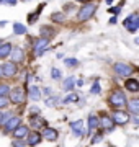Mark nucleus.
I'll return each mask as SVG.
<instances>
[{"label": "nucleus", "instance_id": "nucleus-1", "mask_svg": "<svg viewBox=\"0 0 139 147\" xmlns=\"http://www.w3.org/2000/svg\"><path fill=\"white\" fill-rule=\"evenodd\" d=\"M95 11H96V5H95V3L85 2V5L79 10V15H77V16H79V20H80V21H87V20H90L92 16H93Z\"/></svg>", "mask_w": 139, "mask_h": 147}, {"label": "nucleus", "instance_id": "nucleus-2", "mask_svg": "<svg viewBox=\"0 0 139 147\" xmlns=\"http://www.w3.org/2000/svg\"><path fill=\"white\" fill-rule=\"evenodd\" d=\"M126 95L121 92V90H115V92H111V95H110V103H111L115 108H121V106L126 105Z\"/></svg>", "mask_w": 139, "mask_h": 147}, {"label": "nucleus", "instance_id": "nucleus-3", "mask_svg": "<svg viewBox=\"0 0 139 147\" xmlns=\"http://www.w3.org/2000/svg\"><path fill=\"white\" fill-rule=\"evenodd\" d=\"M123 25H124V28H126L129 33H136L138 31V28H139V16L136 15V13H131L129 16L124 18Z\"/></svg>", "mask_w": 139, "mask_h": 147}, {"label": "nucleus", "instance_id": "nucleus-4", "mask_svg": "<svg viewBox=\"0 0 139 147\" xmlns=\"http://www.w3.org/2000/svg\"><path fill=\"white\" fill-rule=\"evenodd\" d=\"M113 69H115V74L119 75V77H129L134 70L133 65H129V64H126V62H116L113 65Z\"/></svg>", "mask_w": 139, "mask_h": 147}, {"label": "nucleus", "instance_id": "nucleus-5", "mask_svg": "<svg viewBox=\"0 0 139 147\" xmlns=\"http://www.w3.org/2000/svg\"><path fill=\"white\" fill-rule=\"evenodd\" d=\"M49 49V39L48 38H38L36 41H34V44H33V53L36 54V56H41V54L44 53V51H48Z\"/></svg>", "mask_w": 139, "mask_h": 147}, {"label": "nucleus", "instance_id": "nucleus-6", "mask_svg": "<svg viewBox=\"0 0 139 147\" xmlns=\"http://www.w3.org/2000/svg\"><path fill=\"white\" fill-rule=\"evenodd\" d=\"M111 121H113V124H118V126H124V124H128V123H129V115L126 113V111H121V110L113 111Z\"/></svg>", "mask_w": 139, "mask_h": 147}, {"label": "nucleus", "instance_id": "nucleus-7", "mask_svg": "<svg viewBox=\"0 0 139 147\" xmlns=\"http://www.w3.org/2000/svg\"><path fill=\"white\" fill-rule=\"evenodd\" d=\"M8 93H10V101H13V103H23L25 98H26V93H25V90L22 87H16Z\"/></svg>", "mask_w": 139, "mask_h": 147}, {"label": "nucleus", "instance_id": "nucleus-8", "mask_svg": "<svg viewBox=\"0 0 139 147\" xmlns=\"http://www.w3.org/2000/svg\"><path fill=\"white\" fill-rule=\"evenodd\" d=\"M0 70H2V75H5V77H13V75L16 74V64L13 62V61L5 62L2 67H0Z\"/></svg>", "mask_w": 139, "mask_h": 147}, {"label": "nucleus", "instance_id": "nucleus-9", "mask_svg": "<svg viewBox=\"0 0 139 147\" xmlns=\"http://www.w3.org/2000/svg\"><path fill=\"white\" fill-rule=\"evenodd\" d=\"M18 124H22V119L18 118V116H10L8 119L3 123V126H5V131L7 132H10V131H13Z\"/></svg>", "mask_w": 139, "mask_h": 147}, {"label": "nucleus", "instance_id": "nucleus-10", "mask_svg": "<svg viewBox=\"0 0 139 147\" xmlns=\"http://www.w3.org/2000/svg\"><path fill=\"white\" fill-rule=\"evenodd\" d=\"M43 137L46 139V141H51V142H54V141H57V137H59V132H57V129H54V127H44V132H43Z\"/></svg>", "mask_w": 139, "mask_h": 147}, {"label": "nucleus", "instance_id": "nucleus-11", "mask_svg": "<svg viewBox=\"0 0 139 147\" xmlns=\"http://www.w3.org/2000/svg\"><path fill=\"white\" fill-rule=\"evenodd\" d=\"M10 54H11V61H13L15 64L22 62L23 57H25V53H23V49H22V47H11Z\"/></svg>", "mask_w": 139, "mask_h": 147}, {"label": "nucleus", "instance_id": "nucleus-12", "mask_svg": "<svg viewBox=\"0 0 139 147\" xmlns=\"http://www.w3.org/2000/svg\"><path fill=\"white\" fill-rule=\"evenodd\" d=\"M70 127H72V132H74L75 137H80L82 134H84V121L82 119L74 121V123L70 124Z\"/></svg>", "mask_w": 139, "mask_h": 147}, {"label": "nucleus", "instance_id": "nucleus-13", "mask_svg": "<svg viewBox=\"0 0 139 147\" xmlns=\"http://www.w3.org/2000/svg\"><path fill=\"white\" fill-rule=\"evenodd\" d=\"M28 96H30V100H33V101L41 100V90H39V87L31 85V87H30V90H28Z\"/></svg>", "mask_w": 139, "mask_h": 147}, {"label": "nucleus", "instance_id": "nucleus-14", "mask_svg": "<svg viewBox=\"0 0 139 147\" xmlns=\"http://www.w3.org/2000/svg\"><path fill=\"white\" fill-rule=\"evenodd\" d=\"M26 137H28V141H26L28 146H38V144L41 142V134L38 131L31 132V134H26Z\"/></svg>", "mask_w": 139, "mask_h": 147}, {"label": "nucleus", "instance_id": "nucleus-15", "mask_svg": "<svg viewBox=\"0 0 139 147\" xmlns=\"http://www.w3.org/2000/svg\"><path fill=\"white\" fill-rule=\"evenodd\" d=\"M126 106L131 115H139V100L138 98H133V100L126 101Z\"/></svg>", "mask_w": 139, "mask_h": 147}, {"label": "nucleus", "instance_id": "nucleus-16", "mask_svg": "<svg viewBox=\"0 0 139 147\" xmlns=\"http://www.w3.org/2000/svg\"><path fill=\"white\" fill-rule=\"evenodd\" d=\"M98 123H100V126H103L107 131H111V127H113V121H111V116H107V115H103L100 119H98Z\"/></svg>", "mask_w": 139, "mask_h": 147}, {"label": "nucleus", "instance_id": "nucleus-17", "mask_svg": "<svg viewBox=\"0 0 139 147\" xmlns=\"http://www.w3.org/2000/svg\"><path fill=\"white\" fill-rule=\"evenodd\" d=\"M10 51H11L10 42H2L0 44V59H7L10 56Z\"/></svg>", "mask_w": 139, "mask_h": 147}, {"label": "nucleus", "instance_id": "nucleus-18", "mask_svg": "<svg viewBox=\"0 0 139 147\" xmlns=\"http://www.w3.org/2000/svg\"><path fill=\"white\" fill-rule=\"evenodd\" d=\"M13 134H15L16 139H23V137H26V134H28V127L26 126H22V124H18V126L13 129Z\"/></svg>", "mask_w": 139, "mask_h": 147}, {"label": "nucleus", "instance_id": "nucleus-19", "mask_svg": "<svg viewBox=\"0 0 139 147\" xmlns=\"http://www.w3.org/2000/svg\"><path fill=\"white\" fill-rule=\"evenodd\" d=\"M124 87H126V90L136 93V92L139 90V82L136 79H128V80H126V84H124Z\"/></svg>", "mask_w": 139, "mask_h": 147}, {"label": "nucleus", "instance_id": "nucleus-20", "mask_svg": "<svg viewBox=\"0 0 139 147\" xmlns=\"http://www.w3.org/2000/svg\"><path fill=\"white\" fill-rule=\"evenodd\" d=\"M98 126H100L98 118H96V116H93V115H90V116H88V129H87V132H90V131H93V129H96Z\"/></svg>", "mask_w": 139, "mask_h": 147}, {"label": "nucleus", "instance_id": "nucleus-21", "mask_svg": "<svg viewBox=\"0 0 139 147\" xmlns=\"http://www.w3.org/2000/svg\"><path fill=\"white\" fill-rule=\"evenodd\" d=\"M13 33L16 36H22V34H26V26L22 25V23H13Z\"/></svg>", "mask_w": 139, "mask_h": 147}, {"label": "nucleus", "instance_id": "nucleus-22", "mask_svg": "<svg viewBox=\"0 0 139 147\" xmlns=\"http://www.w3.org/2000/svg\"><path fill=\"white\" fill-rule=\"evenodd\" d=\"M74 85H75V79L74 77H67L64 80V84H62V88L65 92H70V90H74Z\"/></svg>", "mask_w": 139, "mask_h": 147}, {"label": "nucleus", "instance_id": "nucleus-23", "mask_svg": "<svg viewBox=\"0 0 139 147\" xmlns=\"http://www.w3.org/2000/svg\"><path fill=\"white\" fill-rule=\"evenodd\" d=\"M46 123H44V119H41L39 118V115H34V118L31 119V126L33 127H41V126H44Z\"/></svg>", "mask_w": 139, "mask_h": 147}, {"label": "nucleus", "instance_id": "nucleus-24", "mask_svg": "<svg viewBox=\"0 0 139 147\" xmlns=\"http://www.w3.org/2000/svg\"><path fill=\"white\" fill-rule=\"evenodd\" d=\"M53 33H54L53 28H48V26H43V28H41V36H43V38H46V36H53Z\"/></svg>", "mask_w": 139, "mask_h": 147}, {"label": "nucleus", "instance_id": "nucleus-25", "mask_svg": "<svg viewBox=\"0 0 139 147\" xmlns=\"http://www.w3.org/2000/svg\"><path fill=\"white\" fill-rule=\"evenodd\" d=\"M64 62H65V65H67V67H77V65H79V61H77V59H74V57L65 59Z\"/></svg>", "mask_w": 139, "mask_h": 147}, {"label": "nucleus", "instance_id": "nucleus-26", "mask_svg": "<svg viewBox=\"0 0 139 147\" xmlns=\"http://www.w3.org/2000/svg\"><path fill=\"white\" fill-rule=\"evenodd\" d=\"M51 77H53L54 80H59L61 77H62V74H61V70H59V69L53 67V69H51Z\"/></svg>", "mask_w": 139, "mask_h": 147}, {"label": "nucleus", "instance_id": "nucleus-27", "mask_svg": "<svg viewBox=\"0 0 139 147\" xmlns=\"http://www.w3.org/2000/svg\"><path fill=\"white\" fill-rule=\"evenodd\" d=\"M8 92H10V87L5 84H0V96H5V95H8Z\"/></svg>", "mask_w": 139, "mask_h": 147}, {"label": "nucleus", "instance_id": "nucleus-28", "mask_svg": "<svg viewBox=\"0 0 139 147\" xmlns=\"http://www.w3.org/2000/svg\"><path fill=\"white\" fill-rule=\"evenodd\" d=\"M51 20L56 21V23H61V21L64 20V15L62 13H53V16H51Z\"/></svg>", "mask_w": 139, "mask_h": 147}, {"label": "nucleus", "instance_id": "nucleus-29", "mask_svg": "<svg viewBox=\"0 0 139 147\" xmlns=\"http://www.w3.org/2000/svg\"><path fill=\"white\" fill-rule=\"evenodd\" d=\"M77 98H79V96H77L75 93H70L69 96H65L64 103H75V101H77Z\"/></svg>", "mask_w": 139, "mask_h": 147}, {"label": "nucleus", "instance_id": "nucleus-30", "mask_svg": "<svg viewBox=\"0 0 139 147\" xmlns=\"http://www.w3.org/2000/svg\"><path fill=\"white\" fill-rule=\"evenodd\" d=\"M90 92L93 95H98L100 92H102V88H100V84H93L92 85V88H90Z\"/></svg>", "mask_w": 139, "mask_h": 147}, {"label": "nucleus", "instance_id": "nucleus-31", "mask_svg": "<svg viewBox=\"0 0 139 147\" xmlns=\"http://www.w3.org/2000/svg\"><path fill=\"white\" fill-rule=\"evenodd\" d=\"M44 101H46L48 106H54L56 103H57V98H56V96H51V98H48V100H44Z\"/></svg>", "mask_w": 139, "mask_h": 147}, {"label": "nucleus", "instance_id": "nucleus-32", "mask_svg": "<svg viewBox=\"0 0 139 147\" xmlns=\"http://www.w3.org/2000/svg\"><path fill=\"white\" fill-rule=\"evenodd\" d=\"M8 101H10V100L7 98V95H5V96H0V108H5V106L8 105Z\"/></svg>", "mask_w": 139, "mask_h": 147}, {"label": "nucleus", "instance_id": "nucleus-33", "mask_svg": "<svg viewBox=\"0 0 139 147\" xmlns=\"http://www.w3.org/2000/svg\"><path fill=\"white\" fill-rule=\"evenodd\" d=\"M102 134H96V136H93V139H92V144H98V142H102Z\"/></svg>", "mask_w": 139, "mask_h": 147}, {"label": "nucleus", "instance_id": "nucleus-34", "mask_svg": "<svg viewBox=\"0 0 139 147\" xmlns=\"http://www.w3.org/2000/svg\"><path fill=\"white\" fill-rule=\"evenodd\" d=\"M30 113H31V115H39L41 111H39V108H38V106H31V108H30Z\"/></svg>", "mask_w": 139, "mask_h": 147}, {"label": "nucleus", "instance_id": "nucleus-35", "mask_svg": "<svg viewBox=\"0 0 139 147\" xmlns=\"http://www.w3.org/2000/svg\"><path fill=\"white\" fill-rule=\"evenodd\" d=\"M108 11L113 13V15H116V13H119V7H111V8H108Z\"/></svg>", "mask_w": 139, "mask_h": 147}, {"label": "nucleus", "instance_id": "nucleus-36", "mask_svg": "<svg viewBox=\"0 0 139 147\" xmlns=\"http://www.w3.org/2000/svg\"><path fill=\"white\" fill-rule=\"evenodd\" d=\"M0 3H7V5H15L16 0H0Z\"/></svg>", "mask_w": 139, "mask_h": 147}, {"label": "nucleus", "instance_id": "nucleus-37", "mask_svg": "<svg viewBox=\"0 0 139 147\" xmlns=\"http://www.w3.org/2000/svg\"><path fill=\"white\" fill-rule=\"evenodd\" d=\"M25 144H26L25 141H13L11 142V146H25Z\"/></svg>", "mask_w": 139, "mask_h": 147}, {"label": "nucleus", "instance_id": "nucleus-38", "mask_svg": "<svg viewBox=\"0 0 139 147\" xmlns=\"http://www.w3.org/2000/svg\"><path fill=\"white\" fill-rule=\"evenodd\" d=\"M110 23H111V25H115V23H116V16H115V15H113V18L110 20Z\"/></svg>", "mask_w": 139, "mask_h": 147}, {"label": "nucleus", "instance_id": "nucleus-39", "mask_svg": "<svg viewBox=\"0 0 139 147\" xmlns=\"http://www.w3.org/2000/svg\"><path fill=\"white\" fill-rule=\"evenodd\" d=\"M43 92H44V93H46V95H51V88H44Z\"/></svg>", "mask_w": 139, "mask_h": 147}, {"label": "nucleus", "instance_id": "nucleus-40", "mask_svg": "<svg viewBox=\"0 0 139 147\" xmlns=\"http://www.w3.org/2000/svg\"><path fill=\"white\" fill-rule=\"evenodd\" d=\"M5 25H7V21H5V20H3V21H0V26H5Z\"/></svg>", "mask_w": 139, "mask_h": 147}, {"label": "nucleus", "instance_id": "nucleus-41", "mask_svg": "<svg viewBox=\"0 0 139 147\" xmlns=\"http://www.w3.org/2000/svg\"><path fill=\"white\" fill-rule=\"evenodd\" d=\"M107 3L110 5V3H113V0H107Z\"/></svg>", "mask_w": 139, "mask_h": 147}, {"label": "nucleus", "instance_id": "nucleus-42", "mask_svg": "<svg viewBox=\"0 0 139 147\" xmlns=\"http://www.w3.org/2000/svg\"><path fill=\"white\" fill-rule=\"evenodd\" d=\"M77 2H84V3H85V2H88V0H77Z\"/></svg>", "mask_w": 139, "mask_h": 147}, {"label": "nucleus", "instance_id": "nucleus-43", "mask_svg": "<svg viewBox=\"0 0 139 147\" xmlns=\"http://www.w3.org/2000/svg\"><path fill=\"white\" fill-rule=\"evenodd\" d=\"M0 123H2V113H0Z\"/></svg>", "mask_w": 139, "mask_h": 147}, {"label": "nucleus", "instance_id": "nucleus-44", "mask_svg": "<svg viewBox=\"0 0 139 147\" xmlns=\"http://www.w3.org/2000/svg\"><path fill=\"white\" fill-rule=\"evenodd\" d=\"M22 2H30V0H22Z\"/></svg>", "mask_w": 139, "mask_h": 147}, {"label": "nucleus", "instance_id": "nucleus-45", "mask_svg": "<svg viewBox=\"0 0 139 147\" xmlns=\"http://www.w3.org/2000/svg\"><path fill=\"white\" fill-rule=\"evenodd\" d=\"M0 75H2V70H0Z\"/></svg>", "mask_w": 139, "mask_h": 147}, {"label": "nucleus", "instance_id": "nucleus-46", "mask_svg": "<svg viewBox=\"0 0 139 147\" xmlns=\"http://www.w3.org/2000/svg\"><path fill=\"white\" fill-rule=\"evenodd\" d=\"M0 44H2V41H0Z\"/></svg>", "mask_w": 139, "mask_h": 147}]
</instances>
